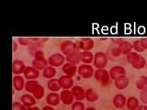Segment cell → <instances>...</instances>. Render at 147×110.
<instances>
[{"label":"cell","mask_w":147,"mask_h":110,"mask_svg":"<svg viewBox=\"0 0 147 110\" xmlns=\"http://www.w3.org/2000/svg\"><path fill=\"white\" fill-rule=\"evenodd\" d=\"M65 60L67 62H71L76 65V64H78L81 62V52L79 50V52H76L74 54L70 55V56H67Z\"/></svg>","instance_id":"83f0119b"},{"label":"cell","mask_w":147,"mask_h":110,"mask_svg":"<svg viewBox=\"0 0 147 110\" xmlns=\"http://www.w3.org/2000/svg\"><path fill=\"white\" fill-rule=\"evenodd\" d=\"M34 59H37V60H40V59H44V52H42L41 50H37V52H35L34 54Z\"/></svg>","instance_id":"d590c367"},{"label":"cell","mask_w":147,"mask_h":110,"mask_svg":"<svg viewBox=\"0 0 147 110\" xmlns=\"http://www.w3.org/2000/svg\"><path fill=\"white\" fill-rule=\"evenodd\" d=\"M32 66L34 68H36L37 70H44V69L48 66V60L44 59H40V60H37L34 59L33 62H32Z\"/></svg>","instance_id":"7402d4cb"},{"label":"cell","mask_w":147,"mask_h":110,"mask_svg":"<svg viewBox=\"0 0 147 110\" xmlns=\"http://www.w3.org/2000/svg\"><path fill=\"white\" fill-rule=\"evenodd\" d=\"M26 69L25 63L23 62L20 60H15L13 62L12 64V70H13V73L15 75H20V73H23Z\"/></svg>","instance_id":"5bb4252c"},{"label":"cell","mask_w":147,"mask_h":110,"mask_svg":"<svg viewBox=\"0 0 147 110\" xmlns=\"http://www.w3.org/2000/svg\"><path fill=\"white\" fill-rule=\"evenodd\" d=\"M77 48L79 50L83 52H90L94 48V40L90 38H82L76 42Z\"/></svg>","instance_id":"5b68a950"},{"label":"cell","mask_w":147,"mask_h":110,"mask_svg":"<svg viewBox=\"0 0 147 110\" xmlns=\"http://www.w3.org/2000/svg\"><path fill=\"white\" fill-rule=\"evenodd\" d=\"M36 98L34 97L33 95H31L30 94H25L21 96L20 101L21 103L25 105L27 108L31 107H34V105L36 104Z\"/></svg>","instance_id":"ac0fdd59"},{"label":"cell","mask_w":147,"mask_h":110,"mask_svg":"<svg viewBox=\"0 0 147 110\" xmlns=\"http://www.w3.org/2000/svg\"><path fill=\"white\" fill-rule=\"evenodd\" d=\"M41 110H55L53 107H52V105H46V107H43V108L42 109H41Z\"/></svg>","instance_id":"ab89813d"},{"label":"cell","mask_w":147,"mask_h":110,"mask_svg":"<svg viewBox=\"0 0 147 110\" xmlns=\"http://www.w3.org/2000/svg\"><path fill=\"white\" fill-rule=\"evenodd\" d=\"M119 48L121 50V54L124 55H128L132 52V44L131 42H129L127 40H121V42L119 43Z\"/></svg>","instance_id":"ffe728a7"},{"label":"cell","mask_w":147,"mask_h":110,"mask_svg":"<svg viewBox=\"0 0 147 110\" xmlns=\"http://www.w3.org/2000/svg\"><path fill=\"white\" fill-rule=\"evenodd\" d=\"M109 72L110 78H111V79H113V80H115L116 78L121 76V75H126V70H125V68L122 67V66H119V65L113 66L109 70Z\"/></svg>","instance_id":"4fadbf2b"},{"label":"cell","mask_w":147,"mask_h":110,"mask_svg":"<svg viewBox=\"0 0 147 110\" xmlns=\"http://www.w3.org/2000/svg\"><path fill=\"white\" fill-rule=\"evenodd\" d=\"M13 110H27V107L20 102H14L13 103Z\"/></svg>","instance_id":"e575fe53"},{"label":"cell","mask_w":147,"mask_h":110,"mask_svg":"<svg viewBox=\"0 0 147 110\" xmlns=\"http://www.w3.org/2000/svg\"><path fill=\"white\" fill-rule=\"evenodd\" d=\"M18 41L21 46H27V47H29V46L33 42L32 38H18Z\"/></svg>","instance_id":"d6a6232c"},{"label":"cell","mask_w":147,"mask_h":110,"mask_svg":"<svg viewBox=\"0 0 147 110\" xmlns=\"http://www.w3.org/2000/svg\"><path fill=\"white\" fill-rule=\"evenodd\" d=\"M64 61H65V57L63 54L54 53L48 58V64L52 67H59L63 65Z\"/></svg>","instance_id":"52a82bcc"},{"label":"cell","mask_w":147,"mask_h":110,"mask_svg":"<svg viewBox=\"0 0 147 110\" xmlns=\"http://www.w3.org/2000/svg\"><path fill=\"white\" fill-rule=\"evenodd\" d=\"M47 86H48V89L51 92H55V93H56L57 91H59L60 89H61V86H60V84H59V80L56 79V78H53V79H50L48 81Z\"/></svg>","instance_id":"d4e9b609"},{"label":"cell","mask_w":147,"mask_h":110,"mask_svg":"<svg viewBox=\"0 0 147 110\" xmlns=\"http://www.w3.org/2000/svg\"><path fill=\"white\" fill-rule=\"evenodd\" d=\"M60 49L63 55H65V57L70 56L76 52H79L76 42H74L72 40H64L60 45Z\"/></svg>","instance_id":"3957f363"},{"label":"cell","mask_w":147,"mask_h":110,"mask_svg":"<svg viewBox=\"0 0 147 110\" xmlns=\"http://www.w3.org/2000/svg\"><path fill=\"white\" fill-rule=\"evenodd\" d=\"M61 102V98H60V95L55 93V92H51V93L46 96V103L49 105H52V107H56Z\"/></svg>","instance_id":"2e32d148"},{"label":"cell","mask_w":147,"mask_h":110,"mask_svg":"<svg viewBox=\"0 0 147 110\" xmlns=\"http://www.w3.org/2000/svg\"><path fill=\"white\" fill-rule=\"evenodd\" d=\"M60 98H61V102L66 105H73L74 99H75L71 90H63L60 94Z\"/></svg>","instance_id":"9c48e42d"},{"label":"cell","mask_w":147,"mask_h":110,"mask_svg":"<svg viewBox=\"0 0 147 110\" xmlns=\"http://www.w3.org/2000/svg\"><path fill=\"white\" fill-rule=\"evenodd\" d=\"M132 47H133V50H134L137 53H141V52H144V50H145V49L142 47V45L141 43L140 40H135L134 42L132 43Z\"/></svg>","instance_id":"4dcf8cb0"},{"label":"cell","mask_w":147,"mask_h":110,"mask_svg":"<svg viewBox=\"0 0 147 110\" xmlns=\"http://www.w3.org/2000/svg\"><path fill=\"white\" fill-rule=\"evenodd\" d=\"M145 67H146V68H147V62H146V66H145Z\"/></svg>","instance_id":"ee69618b"},{"label":"cell","mask_w":147,"mask_h":110,"mask_svg":"<svg viewBox=\"0 0 147 110\" xmlns=\"http://www.w3.org/2000/svg\"><path fill=\"white\" fill-rule=\"evenodd\" d=\"M27 110H40V109L38 107H31L27 108Z\"/></svg>","instance_id":"b9f144b4"},{"label":"cell","mask_w":147,"mask_h":110,"mask_svg":"<svg viewBox=\"0 0 147 110\" xmlns=\"http://www.w3.org/2000/svg\"><path fill=\"white\" fill-rule=\"evenodd\" d=\"M39 82L35 81V80H29L28 82H26L25 84V90L28 92V93L32 94L33 92L36 90V88L39 85Z\"/></svg>","instance_id":"484cf974"},{"label":"cell","mask_w":147,"mask_h":110,"mask_svg":"<svg viewBox=\"0 0 147 110\" xmlns=\"http://www.w3.org/2000/svg\"><path fill=\"white\" fill-rule=\"evenodd\" d=\"M13 52H16V50H18V44L15 40H13Z\"/></svg>","instance_id":"60d3db41"},{"label":"cell","mask_w":147,"mask_h":110,"mask_svg":"<svg viewBox=\"0 0 147 110\" xmlns=\"http://www.w3.org/2000/svg\"><path fill=\"white\" fill-rule=\"evenodd\" d=\"M127 98L122 94H117L114 95L112 99V104L116 108H122L126 105Z\"/></svg>","instance_id":"7c38bea8"},{"label":"cell","mask_w":147,"mask_h":110,"mask_svg":"<svg viewBox=\"0 0 147 110\" xmlns=\"http://www.w3.org/2000/svg\"><path fill=\"white\" fill-rule=\"evenodd\" d=\"M62 69H63V72L65 73V75H68V76H75L76 73L77 72V67L76 64L74 63H71V62H66L64 63L63 65L62 66Z\"/></svg>","instance_id":"e0dca14e"},{"label":"cell","mask_w":147,"mask_h":110,"mask_svg":"<svg viewBox=\"0 0 147 110\" xmlns=\"http://www.w3.org/2000/svg\"><path fill=\"white\" fill-rule=\"evenodd\" d=\"M140 41L142 45V47H144L145 50H147V38H142L140 40Z\"/></svg>","instance_id":"74e56055"},{"label":"cell","mask_w":147,"mask_h":110,"mask_svg":"<svg viewBox=\"0 0 147 110\" xmlns=\"http://www.w3.org/2000/svg\"><path fill=\"white\" fill-rule=\"evenodd\" d=\"M23 74H24V78L28 80H35L40 76V71L33 66H29L26 67Z\"/></svg>","instance_id":"30bf717a"},{"label":"cell","mask_w":147,"mask_h":110,"mask_svg":"<svg viewBox=\"0 0 147 110\" xmlns=\"http://www.w3.org/2000/svg\"><path fill=\"white\" fill-rule=\"evenodd\" d=\"M44 93H45V91H44L43 86L39 85L38 87L36 88V90L32 93V95H33L37 100H40L44 96Z\"/></svg>","instance_id":"f1b7e54d"},{"label":"cell","mask_w":147,"mask_h":110,"mask_svg":"<svg viewBox=\"0 0 147 110\" xmlns=\"http://www.w3.org/2000/svg\"><path fill=\"white\" fill-rule=\"evenodd\" d=\"M71 91L74 95V97H75V99H76V101H82L86 98V90L82 86L74 85Z\"/></svg>","instance_id":"8fae6325"},{"label":"cell","mask_w":147,"mask_h":110,"mask_svg":"<svg viewBox=\"0 0 147 110\" xmlns=\"http://www.w3.org/2000/svg\"><path fill=\"white\" fill-rule=\"evenodd\" d=\"M25 79L21 75H15L13 78V86L16 91H21L25 88Z\"/></svg>","instance_id":"d6986e66"},{"label":"cell","mask_w":147,"mask_h":110,"mask_svg":"<svg viewBox=\"0 0 147 110\" xmlns=\"http://www.w3.org/2000/svg\"><path fill=\"white\" fill-rule=\"evenodd\" d=\"M94 78L96 82H99L102 86H108L111 79L109 72L105 69H96L94 72Z\"/></svg>","instance_id":"7a4b0ae2"},{"label":"cell","mask_w":147,"mask_h":110,"mask_svg":"<svg viewBox=\"0 0 147 110\" xmlns=\"http://www.w3.org/2000/svg\"><path fill=\"white\" fill-rule=\"evenodd\" d=\"M114 85L119 90H123L129 85V78L126 75H121L114 80Z\"/></svg>","instance_id":"9a60e30c"},{"label":"cell","mask_w":147,"mask_h":110,"mask_svg":"<svg viewBox=\"0 0 147 110\" xmlns=\"http://www.w3.org/2000/svg\"><path fill=\"white\" fill-rule=\"evenodd\" d=\"M94 61V55L91 52H81V62L84 64H90Z\"/></svg>","instance_id":"cb8c5ba5"},{"label":"cell","mask_w":147,"mask_h":110,"mask_svg":"<svg viewBox=\"0 0 147 110\" xmlns=\"http://www.w3.org/2000/svg\"><path fill=\"white\" fill-rule=\"evenodd\" d=\"M127 61L133 68L138 69V70H141L146 66V61L144 57H142L140 53H137L136 52H131L130 54H128Z\"/></svg>","instance_id":"6da1fadb"},{"label":"cell","mask_w":147,"mask_h":110,"mask_svg":"<svg viewBox=\"0 0 147 110\" xmlns=\"http://www.w3.org/2000/svg\"><path fill=\"white\" fill-rule=\"evenodd\" d=\"M59 84L61 88L63 90H70L74 86V80L73 77L68 76V75H63L59 78Z\"/></svg>","instance_id":"ba28073f"},{"label":"cell","mask_w":147,"mask_h":110,"mask_svg":"<svg viewBox=\"0 0 147 110\" xmlns=\"http://www.w3.org/2000/svg\"><path fill=\"white\" fill-rule=\"evenodd\" d=\"M42 75L44 78H46V79H49V80L53 79V78H54V76L56 75V70H55L54 67L47 66L43 70Z\"/></svg>","instance_id":"4316f807"},{"label":"cell","mask_w":147,"mask_h":110,"mask_svg":"<svg viewBox=\"0 0 147 110\" xmlns=\"http://www.w3.org/2000/svg\"><path fill=\"white\" fill-rule=\"evenodd\" d=\"M94 66L96 69H105L108 64V57L103 52H98L94 55Z\"/></svg>","instance_id":"277c9868"},{"label":"cell","mask_w":147,"mask_h":110,"mask_svg":"<svg viewBox=\"0 0 147 110\" xmlns=\"http://www.w3.org/2000/svg\"><path fill=\"white\" fill-rule=\"evenodd\" d=\"M77 72L82 78H85V79H88L91 78L92 76H94V68L93 66H91L90 64H81V65L78 67L77 69Z\"/></svg>","instance_id":"8992f818"},{"label":"cell","mask_w":147,"mask_h":110,"mask_svg":"<svg viewBox=\"0 0 147 110\" xmlns=\"http://www.w3.org/2000/svg\"><path fill=\"white\" fill-rule=\"evenodd\" d=\"M86 110H96V108H95V107H89L86 108Z\"/></svg>","instance_id":"7bdbcfd3"},{"label":"cell","mask_w":147,"mask_h":110,"mask_svg":"<svg viewBox=\"0 0 147 110\" xmlns=\"http://www.w3.org/2000/svg\"><path fill=\"white\" fill-rule=\"evenodd\" d=\"M147 86V76H140V78L138 79L137 82H136V87L139 90H144L145 87Z\"/></svg>","instance_id":"f546056e"},{"label":"cell","mask_w":147,"mask_h":110,"mask_svg":"<svg viewBox=\"0 0 147 110\" xmlns=\"http://www.w3.org/2000/svg\"><path fill=\"white\" fill-rule=\"evenodd\" d=\"M86 99L90 103H94L98 99V94L93 88H88L86 90Z\"/></svg>","instance_id":"603a6c76"},{"label":"cell","mask_w":147,"mask_h":110,"mask_svg":"<svg viewBox=\"0 0 147 110\" xmlns=\"http://www.w3.org/2000/svg\"><path fill=\"white\" fill-rule=\"evenodd\" d=\"M71 109L72 110H86V107H85L84 103H82L81 101H76V102L73 103Z\"/></svg>","instance_id":"1f68e13d"},{"label":"cell","mask_w":147,"mask_h":110,"mask_svg":"<svg viewBox=\"0 0 147 110\" xmlns=\"http://www.w3.org/2000/svg\"><path fill=\"white\" fill-rule=\"evenodd\" d=\"M139 99L135 96H131L127 99V103H126V107L129 110H136L139 107Z\"/></svg>","instance_id":"44dd1931"},{"label":"cell","mask_w":147,"mask_h":110,"mask_svg":"<svg viewBox=\"0 0 147 110\" xmlns=\"http://www.w3.org/2000/svg\"><path fill=\"white\" fill-rule=\"evenodd\" d=\"M140 100L142 101V103L144 105H147V86L144 90L141 91V94H140Z\"/></svg>","instance_id":"836d02e7"},{"label":"cell","mask_w":147,"mask_h":110,"mask_svg":"<svg viewBox=\"0 0 147 110\" xmlns=\"http://www.w3.org/2000/svg\"><path fill=\"white\" fill-rule=\"evenodd\" d=\"M111 54L113 55L114 57H119V55L121 54V50H119V46L118 47H115L111 50Z\"/></svg>","instance_id":"8d00e7d4"},{"label":"cell","mask_w":147,"mask_h":110,"mask_svg":"<svg viewBox=\"0 0 147 110\" xmlns=\"http://www.w3.org/2000/svg\"><path fill=\"white\" fill-rule=\"evenodd\" d=\"M136 110H147V105H139V107H138Z\"/></svg>","instance_id":"f35d334b"}]
</instances>
